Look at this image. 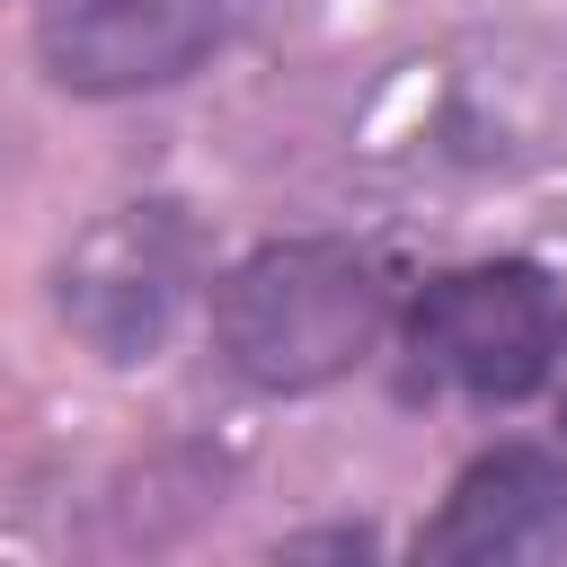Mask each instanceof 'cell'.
Here are the masks:
<instances>
[{"instance_id":"6da1fadb","label":"cell","mask_w":567,"mask_h":567,"mask_svg":"<svg viewBox=\"0 0 567 567\" xmlns=\"http://www.w3.org/2000/svg\"><path fill=\"white\" fill-rule=\"evenodd\" d=\"M390 328V275L346 239H266L213 284V346L257 390H319Z\"/></svg>"},{"instance_id":"7a4b0ae2","label":"cell","mask_w":567,"mask_h":567,"mask_svg":"<svg viewBox=\"0 0 567 567\" xmlns=\"http://www.w3.org/2000/svg\"><path fill=\"white\" fill-rule=\"evenodd\" d=\"M408 354L434 390L461 399H532L567 363V310L558 284L532 257L452 266L408 301Z\"/></svg>"},{"instance_id":"3957f363","label":"cell","mask_w":567,"mask_h":567,"mask_svg":"<svg viewBox=\"0 0 567 567\" xmlns=\"http://www.w3.org/2000/svg\"><path fill=\"white\" fill-rule=\"evenodd\" d=\"M195 266H204V239H195L186 204H168V195L115 204L62 257V319L106 363H142L168 346V328L195 292Z\"/></svg>"},{"instance_id":"277c9868","label":"cell","mask_w":567,"mask_h":567,"mask_svg":"<svg viewBox=\"0 0 567 567\" xmlns=\"http://www.w3.org/2000/svg\"><path fill=\"white\" fill-rule=\"evenodd\" d=\"M257 0H44L35 53L71 97H142L239 35Z\"/></svg>"},{"instance_id":"5b68a950","label":"cell","mask_w":567,"mask_h":567,"mask_svg":"<svg viewBox=\"0 0 567 567\" xmlns=\"http://www.w3.org/2000/svg\"><path fill=\"white\" fill-rule=\"evenodd\" d=\"M558 523H567V461L540 443H496L452 478L443 514L416 532V558H514Z\"/></svg>"},{"instance_id":"8992f818","label":"cell","mask_w":567,"mask_h":567,"mask_svg":"<svg viewBox=\"0 0 567 567\" xmlns=\"http://www.w3.org/2000/svg\"><path fill=\"white\" fill-rule=\"evenodd\" d=\"M558 425H567V390H558Z\"/></svg>"}]
</instances>
